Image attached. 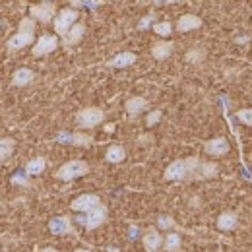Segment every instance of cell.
<instances>
[{"mask_svg":"<svg viewBox=\"0 0 252 252\" xmlns=\"http://www.w3.org/2000/svg\"><path fill=\"white\" fill-rule=\"evenodd\" d=\"M218 175H220V167H218V163L202 161V169H200V177H202V179H216Z\"/></svg>","mask_w":252,"mask_h":252,"instance_id":"cell-24","label":"cell"},{"mask_svg":"<svg viewBox=\"0 0 252 252\" xmlns=\"http://www.w3.org/2000/svg\"><path fill=\"white\" fill-rule=\"evenodd\" d=\"M125 109L128 115L138 117L140 113H144V111L148 109V101H146L144 97H132V99H128L125 103Z\"/></svg>","mask_w":252,"mask_h":252,"instance_id":"cell-20","label":"cell"},{"mask_svg":"<svg viewBox=\"0 0 252 252\" xmlns=\"http://www.w3.org/2000/svg\"><path fill=\"white\" fill-rule=\"evenodd\" d=\"M142 243H144V247H146V251L148 252H158L159 249L163 247L165 241H163V237L159 235L158 229H150V231H146Z\"/></svg>","mask_w":252,"mask_h":252,"instance_id":"cell-14","label":"cell"},{"mask_svg":"<svg viewBox=\"0 0 252 252\" xmlns=\"http://www.w3.org/2000/svg\"><path fill=\"white\" fill-rule=\"evenodd\" d=\"M136 61H138V57H136L134 53L125 51V53H119L117 57H113V59L107 63V66H109V68H128V66H132Z\"/></svg>","mask_w":252,"mask_h":252,"instance_id":"cell-18","label":"cell"},{"mask_svg":"<svg viewBox=\"0 0 252 252\" xmlns=\"http://www.w3.org/2000/svg\"><path fill=\"white\" fill-rule=\"evenodd\" d=\"M239 225V216L235 212H223L218 218V229L220 231H235Z\"/></svg>","mask_w":252,"mask_h":252,"instance_id":"cell-19","label":"cell"},{"mask_svg":"<svg viewBox=\"0 0 252 252\" xmlns=\"http://www.w3.org/2000/svg\"><path fill=\"white\" fill-rule=\"evenodd\" d=\"M167 2H169V4H173V2H179V0H167Z\"/></svg>","mask_w":252,"mask_h":252,"instance_id":"cell-37","label":"cell"},{"mask_svg":"<svg viewBox=\"0 0 252 252\" xmlns=\"http://www.w3.org/2000/svg\"><path fill=\"white\" fill-rule=\"evenodd\" d=\"M154 26H156V14H148V16H144V18L140 20L138 30H140V32H146V30H150V28H154Z\"/></svg>","mask_w":252,"mask_h":252,"instance_id":"cell-28","label":"cell"},{"mask_svg":"<svg viewBox=\"0 0 252 252\" xmlns=\"http://www.w3.org/2000/svg\"><path fill=\"white\" fill-rule=\"evenodd\" d=\"M109 252H119V251H117V249H111V251H109Z\"/></svg>","mask_w":252,"mask_h":252,"instance_id":"cell-38","label":"cell"},{"mask_svg":"<svg viewBox=\"0 0 252 252\" xmlns=\"http://www.w3.org/2000/svg\"><path fill=\"white\" fill-rule=\"evenodd\" d=\"M33 39H35V33L32 32H20L14 33L8 41H6V49L10 51V53H16V51H22L24 47H30L33 43Z\"/></svg>","mask_w":252,"mask_h":252,"instance_id":"cell-10","label":"cell"},{"mask_svg":"<svg viewBox=\"0 0 252 252\" xmlns=\"http://www.w3.org/2000/svg\"><path fill=\"white\" fill-rule=\"evenodd\" d=\"M30 16H32L33 20L41 22V24H51L57 18V8H55V4L51 0H47V2L32 6L30 8Z\"/></svg>","mask_w":252,"mask_h":252,"instance_id":"cell-5","label":"cell"},{"mask_svg":"<svg viewBox=\"0 0 252 252\" xmlns=\"http://www.w3.org/2000/svg\"><path fill=\"white\" fill-rule=\"evenodd\" d=\"M154 32L158 33V35H161V37H169L173 33V24L171 22H158L154 26Z\"/></svg>","mask_w":252,"mask_h":252,"instance_id":"cell-26","label":"cell"},{"mask_svg":"<svg viewBox=\"0 0 252 252\" xmlns=\"http://www.w3.org/2000/svg\"><path fill=\"white\" fill-rule=\"evenodd\" d=\"M237 119H239L243 125L252 126V109H241V111L237 113Z\"/></svg>","mask_w":252,"mask_h":252,"instance_id":"cell-29","label":"cell"},{"mask_svg":"<svg viewBox=\"0 0 252 252\" xmlns=\"http://www.w3.org/2000/svg\"><path fill=\"white\" fill-rule=\"evenodd\" d=\"M14 148H16L14 138H2L0 140V161H2V165L8 161V158H12Z\"/></svg>","mask_w":252,"mask_h":252,"instance_id":"cell-22","label":"cell"},{"mask_svg":"<svg viewBox=\"0 0 252 252\" xmlns=\"http://www.w3.org/2000/svg\"><path fill=\"white\" fill-rule=\"evenodd\" d=\"M49 231L53 235H72L74 233L72 223L66 216H59V218H53L49 221Z\"/></svg>","mask_w":252,"mask_h":252,"instance_id":"cell-12","label":"cell"},{"mask_svg":"<svg viewBox=\"0 0 252 252\" xmlns=\"http://www.w3.org/2000/svg\"><path fill=\"white\" fill-rule=\"evenodd\" d=\"M90 173V165L82 159H72L68 163H64L59 171H55V179L64 181V183H70V181H76L84 175Z\"/></svg>","mask_w":252,"mask_h":252,"instance_id":"cell-1","label":"cell"},{"mask_svg":"<svg viewBox=\"0 0 252 252\" xmlns=\"http://www.w3.org/2000/svg\"><path fill=\"white\" fill-rule=\"evenodd\" d=\"M204 57H206V51H204V49H192V51L187 53V61H189L190 64L202 63V61H204Z\"/></svg>","mask_w":252,"mask_h":252,"instance_id":"cell-27","label":"cell"},{"mask_svg":"<svg viewBox=\"0 0 252 252\" xmlns=\"http://www.w3.org/2000/svg\"><path fill=\"white\" fill-rule=\"evenodd\" d=\"M105 220H107V208L105 206H99V208H95L94 212H88L82 218H78V223H82L88 231H94L99 225H103Z\"/></svg>","mask_w":252,"mask_h":252,"instance_id":"cell-6","label":"cell"},{"mask_svg":"<svg viewBox=\"0 0 252 252\" xmlns=\"http://www.w3.org/2000/svg\"><path fill=\"white\" fill-rule=\"evenodd\" d=\"M92 136L88 134H82V132H61L57 134V142L59 144H70V146H78V148H88L92 146Z\"/></svg>","mask_w":252,"mask_h":252,"instance_id":"cell-9","label":"cell"},{"mask_svg":"<svg viewBox=\"0 0 252 252\" xmlns=\"http://www.w3.org/2000/svg\"><path fill=\"white\" fill-rule=\"evenodd\" d=\"M59 39L57 35H41L37 41H35V47L32 49L33 57H45V55H51L53 51H57L59 47Z\"/></svg>","mask_w":252,"mask_h":252,"instance_id":"cell-7","label":"cell"},{"mask_svg":"<svg viewBox=\"0 0 252 252\" xmlns=\"http://www.w3.org/2000/svg\"><path fill=\"white\" fill-rule=\"evenodd\" d=\"M158 227L159 229H173V227H177V223H175L173 218H169V216H159Z\"/></svg>","mask_w":252,"mask_h":252,"instance_id":"cell-30","label":"cell"},{"mask_svg":"<svg viewBox=\"0 0 252 252\" xmlns=\"http://www.w3.org/2000/svg\"><path fill=\"white\" fill-rule=\"evenodd\" d=\"M165 251L167 252H179L181 251V235L179 233H169L165 237Z\"/></svg>","mask_w":252,"mask_h":252,"instance_id":"cell-25","label":"cell"},{"mask_svg":"<svg viewBox=\"0 0 252 252\" xmlns=\"http://www.w3.org/2000/svg\"><path fill=\"white\" fill-rule=\"evenodd\" d=\"M163 179H165V181H190L189 158L173 161V163H171V165L165 169Z\"/></svg>","mask_w":252,"mask_h":252,"instance_id":"cell-3","label":"cell"},{"mask_svg":"<svg viewBox=\"0 0 252 252\" xmlns=\"http://www.w3.org/2000/svg\"><path fill=\"white\" fill-rule=\"evenodd\" d=\"M173 51H175V43L173 41H158L152 47V57L156 61H165V59H169L173 55Z\"/></svg>","mask_w":252,"mask_h":252,"instance_id":"cell-13","label":"cell"},{"mask_svg":"<svg viewBox=\"0 0 252 252\" xmlns=\"http://www.w3.org/2000/svg\"><path fill=\"white\" fill-rule=\"evenodd\" d=\"M105 159H107L109 163H123V161L126 159V150L123 148V146L115 144V146H111V148L107 150Z\"/></svg>","mask_w":252,"mask_h":252,"instance_id":"cell-21","label":"cell"},{"mask_svg":"<svg viewBox=\"0 0 252 252\" xmlns=\"http://www.w3.org/2000/svg\"><path fill=\"white\" fill-rule=\"evenodd\" d=\"M78 18H80V12L74 10V8H64V10H61L57 14V18H55V32H57V35H66L68 30L76 24Z\"/></svg>","mask_w":252,"mask_h":252,"instance_id":"cell-4","label":"cell"},{"mask_svg":"<svg viewBox=\"0 0 252 252\" xmlns=\"http://www.w3.org/2000/svg\"><path fill=\"white\" fill-rule=\"evenodd\" d=\"M99 206H103V204H101V198L97 194H82L72 202V210L74 212H82V214L94 212L95 208H99Z\"/></svg>","mask_w":252,"mask_h":252,"instance_id":"cell-8","label":"cell"},{"mask_svg":"<svg viewBox=\"0 0 252 252\" xmlns=\"http://www.w3.org/2000/svg\"><path fill=\"white\" fill-rule=\"evenodd\" d=\"M128 237H130V239H136V237H138V227H136V225L128 229Z\"/></svg>","mask_w":252,"mask_h":252,"instance_id":"cell-33","label":"cell"},{"mask_svg":"<svg viewBox=\"0 0 252 252\" xmlns=\"http://www.w3.org/2000/svg\"><path fill=\"white\" fill-rule=\"evenodd\" d=\"M33 80H35V72L30 68H20L12 74V86H16V88H26Z\"/></svg>","mask_w":252,"mask_h":252,"instance_id":"cell-17","label":"cell"},{"mask_svg":"<svg viewBox=\"0 0 252 252\" xmlns=\"http://www.w3.org/2000/svg\"><path fill=\"white\" fill-rule=\"evenodd\" d=\"M26 175V171H22V175H16V177H12V183L14 185H22V187H28L30 183H28V177H24Z\"/></svg>","mask_w":252,"mask_h":252,"instance_id":"cell-32","label":"cell"},{"mask_svg":"<svg viewBox=\"0 0 252 252\" xmlns=\"http://www.w3.org/2000/svg\"><path fill=\"white\" fill-rule=\"evenodd\" d=\"M204 152L208 156H214V158H221L229 152V142L225 138H214V140H208L204 144Z\"/></svg>","mask_w":252,"mask_h":252,"instance_id":"cell-11","label":"cell"},{"mask_svg":"<svg viewBox=\"0 0 252 252\" xmlns=\"http://www.w3.org/2000/svg\"><path fill=\"white\" fill-rule=\"evenodd\" d=\"M105 121V113L97 107H88V109H82L78 115H76V125L80 128H95Z\"/></svg>","mask_w":252,"mask_h":252,"instance_id":"cell-2","label":"cell"},{"mask_svg":"<svg viewBox=\"0 0 252 252\" xmlns=\"http://www.w3.org/2000/svg\"><path fill=\"white\" fill-rule=\"evenodd\" d=\"M84 33H86V26L84 24H74L68 30V33L63 35V47H72V45L80 43L82 37H84Z\"/></svg>","mask_w":252,"mask_h":252,"instance_id":"cell-15","label":"cell"},{"mask_svg":"<svg viewBox=\"0 0 252 252\" xmlns=\"http://www.w3.org/2000/svg\"><path fill=\"white\" fill-rule=\"evenodd\" d=\"M74 252H92V251H88V249H78V251H74Z\"/></svg>","mask_w":252,"mask_h":252,"instance_id":"cell-36","label":"cell"},{"mask_svg":"<svg viewBox=\"0 0 252 252\" xmlns=\"http://www.w3.org/2000/svg\"><path fill=\"white\" fill-rule=\"evenodd\" d=\"M161 117H163L161 109H156V111H152V113L148 115V119H146V125H148V126H156L159 121H161Z\"/></svg>","mask_w":252,"mask_h":252,"instance_id":"cell-31","label":"cell"},{"mask_svg":"<svg viewBox=\"0 0 252 252\" xmlns=\"http://www.w3.org/2000/svg\"><path fill=\"white\" fill-rule=\"evenodd\" d=\"M39 252H59L57 249H51V247H47V249H41Z\"/></svg>","mask_w":252,"mask_h":252,"instance_id":"cell-34","label":"cell"},{"mask_svg":"<svg viewBox=\"0 0 252 252\" xmlns=\"http://www.w3.org/2000/svg\"><path fill=\"white\" fill-rule=\"evenodd\" d=\"M198 28H202V20H200L198 16H194V14H185V16H181L179 22H177V30L181 33L194 32V30H198Z\"/></svg>","mask_w":252,"mask_h":252,"instance_id":"cell-16","label":"cell"},{"mask_svg":"<svg viewBox=\"0 0 252 252\" xmlns=\"http://www.w3.org/2000/svg\"><path fill=\"white\" fill-rule=\"evenodd\" d=\"M165 2H167V0H154L156 6H161V4H165Z\"/></svg>","mask_w":252,"mask_h":252,"instance_id":"cell-35","label":"cell"},{"mask_svg":"<svg viewBox=\"0 0 252 252\" xmlns=\"http://www.w3.org/2000/svg\"><path fill=\"white\" fill-rule=\"evenodd\" d=\"M45 167H47V161H45V159L35 158L26 165V173H28L30 177H35V175H41V173L45 171Z\"/></svg>","mask_w":252,"mask_h":252,"instance_id":"cell-23","label":"cell"}]
</instances>
